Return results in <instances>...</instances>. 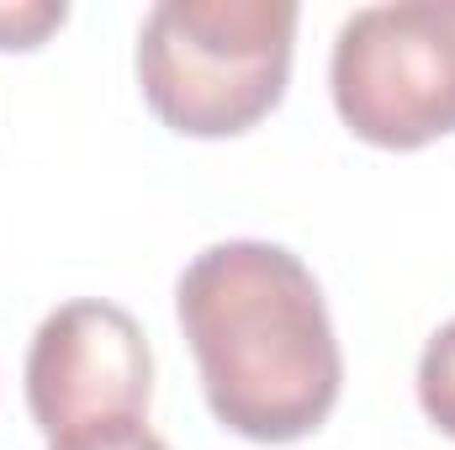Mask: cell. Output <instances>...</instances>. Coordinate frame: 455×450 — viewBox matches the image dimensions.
Masks as SVG:
<instances>
[{
    "instance_id": "obj_1",
    "label": "cell",
    "mask_w": 455,
    "mask_h": 450,
    "mask_svg": "<svg viewBox=\"0 0 455 450\" xmlns=\"http://www.w3.org/2000/svg\"><path fill=\"white\" fill-rule=\"evenodd\" d=\"M175 313L223 430L254 446L323 430L344 387V355L302 254L265 238L212 244L180 270Z\"/></svg>"
},
{
    "instance_id": "obj_2",
    "label": "cell",
    "mask_w": 455,
    "mask_h": 450,
    "mask_svg": "<svg viewBox=\"0 0 455 450\" xmlns=\"http://www.w3.org/2000/svg\"><path fill=\"white\" fill-rule=\"evenodd\" d=\"M297 0H159L138 32L148 112L180 138H238L281 107Z\"/></svg>"
},
{
    "instance_id": "obj_3",
    "label": "cell",
    "mask_w": 455,
    "mask_h": 450,
    "mask_svg": "<svg viewBox=\"0 0 455 450\" xmlns=\"http://www.w3.org/2000/svg\"><path fill=\"white\" fill-rule=\"evenodd\" d=\"M329 91L339 122L376 149H424L455 133V0L355 11L334 37Z\"/></svg>"
},
{
    "instance_id": "obj_4",
    "label": "cell",
    "mask_w": 455,
    "mask_h": 450,
    "mask_svg": "<svg viewBox=\"0 0 455 450\" xmlns=\"http://www.w3.org/2000/svg\"><path fill=\"white\" fill-rule=\"evenodd\" d=\"M148 392L154 355L127 308L80 297L37 324L27 350V408L48 446L101 424L143 419Z\"/></svg>"
},
{
    "instance_id": "obj_5",
    "label": "cell",
    "mask_w": 455,
    "mask_h": 450,
    "mask_svg": "<svg viewBox=\"0 0 455 450\" xmlns=\"http://www.w3.org/2000/svg\"><path fill=\"white\" fill-rule=\"evenodd\" d=\"M419 408L440 435L455 440V318L435 329V339L419 355Z\"/></svg>"
},
{
    "instance_id": "obj_6",
    "label": "cell",
    "mask_w": 455,
    "mask_h": 450,
    "mask_svg": "<svg viewBox=\"0 0 455 450\" xmlns=\"http://www.w3.org/2000/svg\"><path fill=\"white\" fill-rule=\"evenodd\" d=\"M69 21L64 0H0V53H27L43 48L48 32H59Z\"/></svg>"
},
{
    "instance_id": "obj_7",
    "label": "cell",
    "mask_w": 455,
    "mask_h": 450,
    "mask_svg": "<svg viewBox=\"0 0 455 450\" xmlns=\"http://www.w3.org/2000/svg\"><path fill=\"white\" fill-rule=\"evenodd\" d=\"M48 450H170L143 419H122V424H101V430H85L75 440H59Z\"/></svg>"
}]
</instances>
